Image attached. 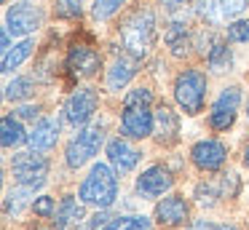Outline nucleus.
I'll return each instance as SVG.
<instances>
[{
	"mask_svg": "<svg viewBox=\"0 0 249 230\" xmlns=\"http://www.w3.org/2000/svg\"><path fill=\"white\" fill-rule=\"evenodd\" d=\"M121 43L131 59H145L156 43V16L150 8H140L121 24Z\"/></svg>",
	"mask_w": 249,
	"mask_h": 230,
	"instance_id": "1",
	"label": "nucleus"
},
{
	"mask_svg": "<svg viewBox=\"0 0 249 230\" xmlns=\"http://www.w3.org/2000/svg\"><path fill=\"white\" fill-rule=\"evenodd\" d=\"M118 171L107 163H94L91 171L86 174V179L81 182V190H78V198L89 206L97 209H110L118 198Z\"/></svg>",
	"mask_w": 249,
	"mask_h": 230,
	"instance_id": "2",
	"label": "nucleus"
},
{
	"mask_svg": "<svg viewBox=\"0 0 249 230\" xmlns=\"http://www.w3.org/2000/svg\"><path fill=\"white\" fill-rule=\"evenodd\" d=\"M174 99L182 107L185 115H198L204 112L206 102V75L201 70H185L174 80Z\"/></svg>",
	"mask_w": 249,
	"mask_h": 230,
	"instance_id": "3",
	"label": "nucleus"
},
{
	"mask_svg": "<svg viewBox=\"0 0 249 230\" xmlns=\"http://www.w3.org/2000/svg\"><path fill=\"white\" fill-rule=\"evenodd\" d=\"M102 142H105V128L102 126L81 128V131L70 139V144H67V150H65L67 166H70V169H81L83 163H89V160L99 153Z\"/></svg>",
	"mask_w": 249,
	"mask_h": 230,
	"instance_id": "4",
	"label": "nucleus"
},
{
	"mask_svg": "<svg viewBox=\"0 0 249 230\" xmlns=\"http://www.w3.org/2000/svg\"><path fill=\"white\" fill-rule=\"evenodd\" d=\"M11 174L14 179L22 187H30V190H38V187L46 185V177H49V160L43 155H35L33 150L30 153H17L11 158Z\"/></svg>",
	"mask_w": 249,
	"mask_h": 230,
	"instance_id": "5",
	"label": "nucleus"
},
{
	"mask_svg": "<svg viewBox=\"0 0 249 230\" xmlns=\"http://www.w3.org/2000/svg\"><path fill=\"white\" fill-rule=\"evenodd\" d=\"M238 105H241V88L238 86H228V88L220 91V96L214 99L212 105V112H209V123L214 131H228L236 121V112H238Z\"/></svg>",
	"mask_w": 249,
	"mask_h": 230,
	"instance_id": "6",
	"label": "nucleus"
},
{
	"mask_svg": "<svg viewBox=\"0 0 249 230\" xmlns=\"http://www.w3.org/2000/svg\"><path fill=\"white\" fill-rule=\"evenodd\" d=\"M97 105H99V96H97L94 88L72 91V96L67 99V105H65L67 123H72V126H86V123L94 118V112H97Z\"/></svg>",
	"mask_w": 249,
	"mask_h": 230,
	"instance_id": "7",
	"label": "nucleus"
},
{
	"mask_svg": "<svg viewBox=\"0 0 249 230\" xmlns=\"http://www.w3.org/2000/svg\"><path fill=\"white\" fill-rule=\"evenodd\" d=\"M121 131L129 139H145L156 131V115L150 107H124L121 115Z\"/></svg>",
	"mask_w": 249,
	"mask_h": 230,
	"instance_id": "8",
	"label": "nucleus"
},
{
	"mask_svg": "<svg viewBox=\"0 0 249 230\" xmlns=\"http://www.w3.org/2000/svg\"><path fill=\"white\" fill-rule=\"evenodd\" d=\"M40 21H43L40 8L30 3H14V8H8L6 14V30L8 35H30L40 27Z\"/></svg>",
	"mask_w": 249,
	"mask_h": 230,
	"instance_id": "9",
	"label": "nucleus"
},
{
	"mask_svg": "<svg viewBox=\"0 0 249 230\" xmlns=\"http://www.w3.org/2000/svg\"><path fill=\"white\" fill-rule=\"evenodd\" d=\"M172 185H174L172 171L161 163L150 166V169H145L137 177V193H140L142 198H158V195L172 190Z\"/></svg>",
	"mask_w": 249,
	"mask_h": 230,
	"instance_id": "10",
	"label": "nucleus"
},
{
	"mask_svg": "<svg viewBox=\"0 0 249 230\" xmlns=\"http://www.w3.org/2000/svg\"><path fill=\"white\" fill-rule=\"evenodd\" d=\"M244 8H247V0H198L196 14L209 24H222V21L236 19Z\"/></svg>",
	"mask_w": 249,
	"mask_h": 230,
	"instance_id": "11",
	"label": "nucleus"
},
{
	"mask_svg": "<svg viewBox=\"0 0 249 230\" xmlns=\"http://www.w3.org/2000/svg\"><path fill=\"white\" fill-rule=\"evenodd\" d=\"M99 67H102V59L86 43H75L70 48V53H67V70L75 78H91V75H97Z\"/></svg>",
	"mask_w": 249,
	"mask_h": 230,
	"instance_id": "12",
	"label": "nucleus"
},
{
	"mask_svg": "<svg viewBox=\"0 0 249 230\" xmlns=\"http://www.w3.org/2000/svg\"><path fill=\"white\" fill-rule=\"evenodd\" d=\"M190 158H193V163L198 166L201 171H217L225 163L228 150H225V144L217 142V139H201V142L193 144Z\"/></svg>",
	"mask_w": 249,
	"mask_h": 230,
	"instance_id": "13",
	"label": "nucleus"
},
{
	"mask_svg": "<svg viewBox=\"0 0 249 230\" xmlns=\"http://www.w3.org/2000/svg\"><path fill=\"white\" fill-rule=\"evenodd\" d=\"M59 118L56 115H49V118H40L38 123L33 126V131L27 134V144L33 153H49L51 147L56 144V139H59Z\"/></svg>",
	"mask_w": 249,
	"mask_h": 230,
	"instance_id": "14",
	"label": "nucleus"
},
{
	"mask_svg": "<svg viewBox=\"0 0 249 230\" xmlns=\"http://www.w3.org/2000/svg\"><path fill=\"white\" fill-rule=\"evenodd\" d=\"M140 158H142V153L129 142V139L115 137L107 142V160L118 174H129V171L140 163Z\"/></svg>",
	"mask_w": 249,
	"mask_h": 230,
	"instance_id": "15",
	"label": "nucleus"
},
{
	"mask_svg": "<svg viewBox=\"0 0 249 230\" xmlns=\"http://www.w3.org/2000/svg\"><path fill=\"white\" fill-rule=\"evenodd\" d=\"M156 219L163 228H177L188 219V201L182 195H166L156 203Z\"/></svg>",
	"mask_w": 249,
	"mask_h": 230,
	"instance_id": "16",
	"label": "nucleus"
},
{
	"mask_svg": "<svg viewBox=\"0 0 249 230\" xmlns=\"http://www.w3.org/2000/svg\"><path fill=\"white\" fill-rule=\"evenodd\" d=\"M86 219V209H83V201H78L75 195H65L56 206L54 214V225L56 230H78V225Z\"/></svg>",
	"mask_w": 249,
	"mask_h": 230,
	"instance_id": "17",
	"label": "nucleus"
},
{
	"mask_svg": "<svg viewBox=\"0 0 249 230\" xmlns=\"http://www.w3.org/2000/svg\"><path fill=\"white\" fill-rule=\"evenodd\" d=\"M177 134H179V115L169 105H158V110H156V139L161 144H172V142H177Z\"/></svg>",
	"mask_w": 249,
	"mask_h": 230,
	"instance_id": "18",
	"label": "nucleus"
},
{
	"mask_svg": "<svg viewBox=\"0 0 249 230\" xmlns=\"http://www.w3.org/2000/svg\"><path fill=\"white\" fill-rule=\"evenodd\" d=\"M134 75H137V59H131L129 53H124V56H118L113 64H110L107 80H105V83H107L110 91H121Z\"/></svg>",
	"mask_w": 249,
	"mask_h": 230,
	"instance_id": "19",
	"label": "nucleus"
},
{
	"mask_svg": "<svg viewBox=\"0 0 249 230\" xmlns=\"http://www.w3.org/2000/svg\"><path fill=\"white\" fill-rule=\"evenodd\" d=\"M0 142H3V147L11 150V147H19L22 142H27V134H24L22 128V121H19L17 115H6L3 118V123H0Z\"/></svg>",
	"mask_w": 249,
	"mask_h": 230,
	"instance_id": "20",
	"label": "nucleus"
},
{
	"mask_svg": "<svg viewBox=\"0 0 249 230\" xmlns=\"http://www.w3.org/2000/svg\"><path fill=\"white\" fill-rule=\"evenodd\" d=\"M33 48H35V43L30 40V37L22 40V43H17V46H11L6 53H3V72H14V70L33 53Z\"/></svg>",
	"mask_w": 249,
	"mask_h": 230,
	"instance_id": "21",
	"label": "nucleus"
},
{
	"mask_svg": "<svg viewBox=\"0 0 249 230\" xmlns=\"http://www.w3.org/2000/svg\"><path fill=\"white\" fill-rule=\"evenodd\" d=\"M166 46L172 48L174 56H182V53L188 51V46H190V32H188V27L179 24V21L169 24V30H166Z\"/></svg>",
	"mask_w": 249,
	"mask_h": 230,
	"instance_id": "22",
	"label": "nucleus"
},
{
	"mask_svg": "<svg viewBox=\"0 0 249 230\" xmlns=\"http://www.w3.org/2000/svg\"><path fill=\"white\" fill-rule=\"evenodd\" d=\"M99 230H153V222L147 217H142V214H126V217L110 219V222Z\"/></svg>",
	"mask_w": 249,
	"mask_h": 230,
	"instance_id": "23",
	"label": "nucleus"
},
{
	"mask_svg": "<svg viewBox=\"0 0 249 230\" xmlns=\"http://www.w3.org/2000/svg\"><path fill=\"white\" fill-rule=\"evenodd\" d=\"M206 62H209L212 72H228L231 64H233V53H231V48H228L225 43H217V46L212 48V53L206 56Z\"/></svg>",
	"mask_w": 249,
	"mask_h": 230,
	"instance_id": "24",
	"label": "nucleus"
},
{
	"mask_svg": "<svg viewBox=\"0 0 249 230\" xmlns=\"http://www.w3.org/2000/svg\"><path fill=\"white\" fill-rule=\"evenodd\" d=\"M33 193L35 190L22 187V185H19L17 190L8 193V195H6V214H8V217H19V214H22V209L30 203V195H33Z\"/></svg>",
	"mask_w": 249,
	"mask_h": 230,
	"instance_id": "25",
	"label": "nucleus"
},
{
	"mask_svg": "<svg viewBox=\"0 0 249 230\" xmlns=\"http://www.w3.org/2000/svg\"><path fill=\"white\" fill-rule=\"evenodd\" d=\"M33 91H35V86H33V78H14L11 83L6 86V99L8 102H24V99H30L33 96Z\"/></svg>",
	"mask_w": 249,
	"mask_h": 230,
	"instance_id": "26",
	"label": "nucleus"
},
{
	"mask_svg": "<svg viewBox=\"0 0 249 230\" xmlns=\"http://www.w3.org/2000/svg\"><path fill=\"white\" fill-rule=\"evenodd\" d=\"M124 3H126V0H94L91 16H94L97 21H105V19H110V16H113Z\"/></svg>",
	"mask_w": 249,
	"mask_h": 230,
	"instance_id": "27",
	"label": "nucleus"
},
{
	"mask_svg": "<svg viewBox=\"0 0 249 230\" xmlns=\"http://www.w3.org/2000/svg\"><path fill=\"white\" fill-rule=\"evenodd\" d=\"M196 195L201 206H214V198H222V187H217L214 182H201L196 187Z\"/></svg>",
	"mask_w": 249,
	"mask_h": 230,
	"instance_id": "28",
	"label": "nucleus"
},
{
	"mask_svg": "<svg viewBox=\"0 0 249 230\" xmlns=\"http://www.w3.org/2000/svg\"><path fill=\"white\" fill-rule=\"evenodd\" d=\"M228 40L231 43H249V19H236L228 27Z\"/></svg>",
	"mask_w": 249,
	"mask_h": 230,
	"instance_id": "29",
	"label": "nucleus"
},
{
	"mask_svg": "<svg viewBox=\"0 0 249 230\" xmlns=\"http://www.w3.org/2000/svg\"><path fill=\"white\" fill-rule=\"evenodd\" d=\"M153 94L147 88H134L124 96V107H150Z\"/></svg>",
	"mask_w": 249,
	"mask_h": 230,
	"instance_id": "30",
	"label": "nucleus"
},
{
	"mask_svg": "<svg viewBox=\"0 0 249 230\" xmlns=\"http://www.w3.org/2000/svg\"><path fill=\"white\" fill-rule=\"evenodd\" d=\"M83 11V0H56V14L62 19H78Z\"/></svg>",
	"mask_w": 249,
	"mask_h": 230,
	"instance_id": "31",
	"label": "nucleus"
},
{
	"mask_svg": "<svg viewBox=\"0 0 249 230\" xmlns=\"http://www.w3.org/2000/svg\"><path fill=\"white\" fill-rule=\"evenodd\" d=\"M33 212L38 214V217H54L56 214V203L51 195H40L33 201Z\"/></svg>",
	"mask_w": 249,
	"mask_h": 230,
	"instance_id": "32",
	"label": "nucleus"
},
{
	"mask_svg": "<svg viewBox=\"0 0 249 230\" xmlns=\"http://www.w3.org/2000/svg\"><path fill=\"white\" fill-rule=\"evenodd\" d=\"M38 115H40V107L38 105H24V107H19V110H17L19 121H35Z\"/></svg>",
	"mask_w": 249,
	"mask_h": 230,
	"instance_id": "33",
	"label": "nucleus"
},
{
	"mask_svg": "<svg viewBox=\"0 0 249 230\" xmlns=\"http://www.w3.org/2000/svg\"><path fill=\"white\" fill-rule=\"evenodd\" d=\"M105 219H107V214H105V212H97V214H94V217H89V222L83 225V228H78V230H94V228H97V225H102Z\"/></svg>",
	"mask_w": 249,
	"mask_h": 230,
	"instance_id": "34",
	"label": "nucleus"
},
{
	"mask_svg": "<svg viewBox=\"0 0 249 230\" xmlns=\"http://www.w3.org/2000/svg\"><path fill=\"white\" fill-rule=\"evenodd\" d=\"M222 225H214V222H206V219H198V222H193L188 230H220Z\"/></svg>",
	"mask_w": 249,
	"mask_h": 230,
	"instance_id": "35",
	"label": "nucleus"
},
{
	"mask_svg": "<svg viewBox=\"0 0 249 230\" xmlns=\"http://www.w3.org/2000/svg\"><path fill=\"white\" fill-rule=\"evenodd\" d=\"M185 3H188V0H161V5H163V8H169V11H177V8H182Z\"/></svg>",
	"mask_w": 249,
	"mask_h": 230,
	"instance_id": "36",
	"label": "nucleus"
},
{
	"mask_svg": "<svg viewBox=\"0 0 249 230\" xmlns=\"http://www.w3.org/2000/svg\"><path fill=\"white\" fill-rule=\"evenodd\" d=\"M244 163L249 166V147H247V153H244Z\"/></svg>",
	"mask_w": 249,
	"mask_h": 230,
	"instance_id": "37",
	"label": "nucleus"
},
{
	"mask_svg": "<svg viewBox=\"0 0 249 230\" xmlns=\"http://www.w3.org/2000/svg\"><path fill=\"white\" fill-rule=\"evenodd\" d=\"M247 118H249V105H247Z\"/></svg>",
	"mask_w": 249,
	"mask_h": 230,
	"instance_id": "38",
	"label": "nucleus"
},
{
	"mask_svg": "<svg viewBox=\"0 0 249 230\" xmlns=\"http://www.w3.org/2000/svg\"><path fill=\"white\" fill-rule=\"evenodd\" d=\"M38 230H46V228H38Z\"/></svg>",
	"mask_w": 249,
	"mask_h": 230,
	"instance_id": "39",
	"label": "nucleus"
}]
</instances>
